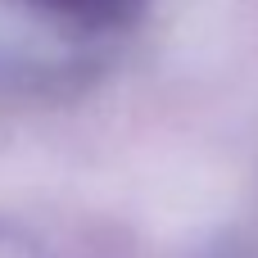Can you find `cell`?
<instances>
[{
	"instance_id": "1",
	"label": "cell",
	"mask_w": 258,
	"mask_h": 258,
	"mask_svg": "<svg viewBox=\"0 0 258 258\" xmlns=\"http://www.w3.org/2000/svg\"><path fill=\"white\" fill-rule=\"evenodd\" d=\"M45 5L73 14V18H86V23H118V18H127L141 0H45Z\"/></svg>"
}]
</instances>
